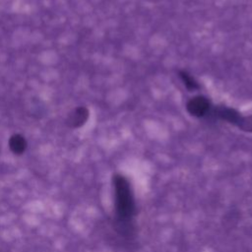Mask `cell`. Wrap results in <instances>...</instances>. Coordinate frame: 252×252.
Instances as JSON below:
<instances>
[{"mask_svg": "<svg viewBox=\"0 0 252 252\" xmlns=\"http://www.w3.org/2000/svg\"><path fill=\"white\" fill-rule=\"evenodd\" d=\"M9 147L15 155H22L27 149V141L22 135L15 134L9 140Z\"/></svg>", "mask_w": 252, "mask_h": 252, "instance_id": "cell-5", "label": "cell"}, {"mask_svg": "<svg viewBox=\"0 0 252 252\" xmlns=\"http://www.w3.org/2000/svg\"><path fill=\"white\" fill-rule=\"evenodd\" d=\"M186 109L192 116L203 117L210 113L211 102L204 95H196L188 100L186 104Z\"/></svg>", "mask_w": 252, "mask_h": 252, "instance_id": "cell-2", "label": "cell"}, {"mask_svg": "<svg viewBox=\"0 0 252 252\" xmlns=\"http://www.w3.org/2000/svg\"><path fill=\"white\" fill-rule=\"evenodd\" d=\"M237 127L244 132L252 133V114L247 116L242 115Z\"/></svg>", "mask_w": 252, "mask_h": 252, "instance_id": "cell-7", "label": "cell"}, {"mask_svg": "<svg viewBox=\"0 0 252 252\" xmlns=\"http://www.w3.org/2000/svg\"><path fill=\"white\" fill-rule=\"evenodd\" d=\"M112 185L114 228L121 237L132 238L136 229L137 206L131 182L123 174L116 173L112 177Z\"/></svg>", "mask_w": 252, "mask_h": 252, "instance_id": "cell-1", "label": "cell"}, {"mask_svg": "<svg viewBox=\"0 0 252 252\" xmlns=\"http://www.w3.org/2000/svg\"><path fill=\"white\" fill-rule=\"evenodd\" d=\"M212 113L216 117H218L223 121H226L230 124H233L235 126L238 125V123L241 119V116H242V114L240 112H238L236 109L227 107V106H216L212 110Z\"/></svg>", "mask_w": 252, "mask_h": 252, "instance_id": "cell-3", "label": "cell"}, {"mask_svg": "<svg viewBox=\"0 0 252 252\" xmlns=\"http://www.w3.org/2000/svg\"><path fill=\"white\" fill-rule=\"evenodd\" d=\"M89 118V110L84 107H78L76 108L72 114L69 116L68 123L72 127H80L86 123V121Z\"/></svg>", "mask_w": 252, "mask_h": 252, "instance_id": "cell-4", "label": "cell"}, {"mask_svg": "<svg viewBox=\"0 0 252 252\" xmlns=\"http://www.w3.org/2000/svg\"><path fill=\"white\" fill-rule=\"evenodd\" d=\"M179 77H180V80L182 81L183 85L187 88V90L196 91V90L200 89V86H199L198 82L196 81V79L187 71H185V70L179 71Z\"/></svg>", "mask_w": 252, "mask_h": 252, "instance_id": "cell-6", "label": "cell"}]
</instances>
